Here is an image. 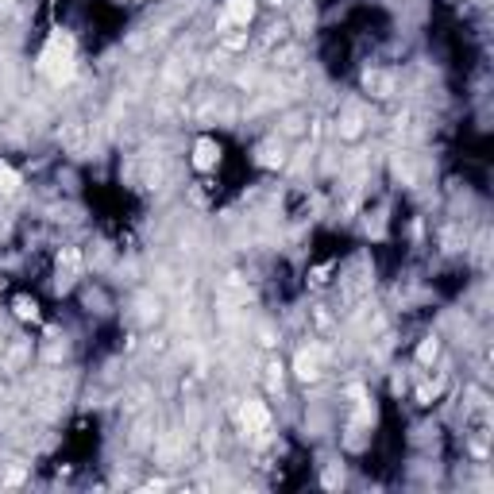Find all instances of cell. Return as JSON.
Listing matches in <instances>:
<instances>
[{"mask_svg":"<svg viewBox=\"0 0 494 494\" xmlns=\"http://www.w3.org/2000/svg\"><path fill=\"white\" fill-rule=\"evenodd\" d=\"M267 421H271V417H267V409H263L259 402H247V406H243V425H247V433H263Z\"/></svg>","mask_w":494,"mask_h":494,"instance_id":"2","label":"cell"},{"mask_svg":"<svg viewBox=\"0 0 494 494\" xmlns=\"http://www.w3.org/2000/svg\"><path fill=\"white\" fill-rule=\"evenodd\" d=\"M16 185H20V174L8 163H0V194H16Z\"/></svg>","mask_w":494,"mask_h":494,"instance_id":"5","label":"cell"},{"mask_svg":"<svg viewBox=\"0 0 494 494\" xmlns=\"http://www.w3.org/2000/svg\"><path fill=\"white\" fill-rule=\"evenodd\" d=\"M16 313H20L23 320H35L39 317V305H35V298H16Z\"/></svg>","mask_w":494,"mask_h":494,"instance_id":"6","label":"cell"},{"mask_svg":"<svg viewBox=\"0 0 494 494\" xmlns=\"http://www.w3.org/2000/svg\"><path fill=\"white\" fill-rule=\"evenodd\" d=\"M436 356V340H433V344H425V348H421V359H425V363H429V359H433Z\"/></svg>","mask_w":494,"mask_h":494,"instance_id":"7","label":"cell"},{"mask_svg":"<svg viewBox=\"0 0 494 494\" xmlns=\"http://www.w3.org/2000/svg\"><path fill=\"white\" fill-rule=\"evenodd\" d=\"M43 70H47L54 81H66L74 74V43L70 39H54L43 54Z\"/></svg>","mask_w":494,"mask_h":494,"instance_id":"1","label":"cell"},{"mask_svg":"<svg viewBox=\"0 0 494 494\" xmlns=\"http://www.w3.org/2000/svg\"><path fill=\"white\" fill-rule=\"evenodd\" d=\"M255 16V0H228V20L232 23H247Z\"/></svg>","mask_w":494,"mask_h":494,"instance_id":"4","label":"cell"},{"mask_svg":"<svg viewBox=\"0 0 494 494\" xmlns=\"http://www.w3.org/2000/svg\"><path fill=\"white\" fill-rule=\"evenodd\" d=\"M216 158H220V147H216L213 139H201V143H197V155H194L197 170H209V166H216Z\"/></svg>","mask_w":494,"mask_h":494,"instance_id":"3","label":"cell"}]
</instances>
